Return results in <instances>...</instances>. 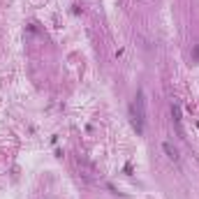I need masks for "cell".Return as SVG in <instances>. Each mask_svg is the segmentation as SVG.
<instances>
[{"label": "cell", "mask_w": 199, "mask_h": 199, "mask_svg": "<svg viewBox=\"0 0 199 199\" xmlns=\"http://www.w3.org/2000/svg\"><path fill=\"white\" fill-rule=\"evenodd\" d=\"M130 118H132V125H134V130H137V134L141 137L144 134V120H146V100H144V90L137 93V102L132 104Z\"/></svg>", "instance_id": "1"}, {"label": "cell", "mask_w": 199, "mask_h": 199, "mask_svg": "<svg viewBox=\"0 0 199 199\" xmlns=\"http://www.w3.org/2000/svg\"><path fill=\"white\" fill-rule=\"evenodd\" d=\"M162 148H164V153H167L169 160H174V162L178 160V153H176V148H171V144H162Z\"/></svg>", "instance_id": "2"}, {"label": "cell", "mask_w": 199, "mask_h": 199, "mask_svg": "<svg viewBox=\"0 0 199 199\" xmlns=\"http://www.w3.org/2000/svg\"><path fill=\"white\" fill-rule=\"evenodd\" d=\"M171 114H174V120H176V125H181V109H178L176 104L171 106Z\"/></svg>", "instance_id": "3"}, {"label": "cell", "mask_w": 199, "mask_h": 199, "mask_svg": "<svg viewBox=\"0 0 199 199\" xmlns=\"http://www.w3.org/2000/svg\"><path fill=\"white\" fill-rule=\"evenodd\" d=\"M197 128H199V123H197Z\"/></svg>", "instance_id": "4"}]
</instances>
